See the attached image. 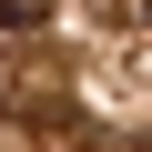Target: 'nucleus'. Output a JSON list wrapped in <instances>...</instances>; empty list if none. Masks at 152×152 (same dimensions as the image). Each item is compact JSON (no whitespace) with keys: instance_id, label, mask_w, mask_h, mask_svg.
I'll return each mask as SVG.
<instances>
[{"instance_id":"1","label":"nucleus","mask_w":152,"mask_h":152,"mask_svg":"<svg viewBox=\"0 0 152 152\" xmlns=\"http://www.w3.org/2000/svg\"><path fill=\"white\" fill-rule=\"evenodd\" d=\"M51 20V0H0V41H20V31H41Z\"/></svg>"}]
</instances>
